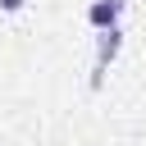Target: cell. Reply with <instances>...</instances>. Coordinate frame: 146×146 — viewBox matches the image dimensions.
Instances as JSON below:
<instances>
[{"label": "cell", "instance_id": "cell-1", "mask_svg": "<svg viewBox=\"0 0 146 146\" xmlns=\"http://www.w3.org/2000/svg\"><path fill=\"white\" fill-rule=\"evenodd\" d=\"M119 50H123V27H119V23H114V27H100V32H96V55H91V78H87L91 91L105 87V73H110V64L119 59Z\"/></svg>", "mask_w": 146, "mask_h": 146}, {"label": "cell", "instance_id": "cell-2", "mask_svg": "<svg viewBox=\"0 0 146 146\" xmlns=\"http://www.w3.org/2000/svg\"><path fill=\"white\" fill-rule=\"evenodd\" d=\"M128 5H132V0H91V5H87V23H91L96 32H100V27H114Z\"/></svg>", "mask_w": 146, "mask_h": 146}, {"label": "cell", "instance_id": "cell-3", "mask_svg": "<svg viewBox=\"0 0 146 146\" xmlns=\"http://www.w3.org/2000/svg\"><path fill=\"white\" fill-rule=\"evenodd\" d=\"M23 5H27V0H0V9H5V14H18Z\"/></svg>", "mask_w": 146, "mask_h": 146}]
</instances>
